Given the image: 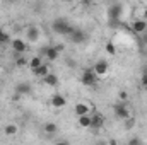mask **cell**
Here are the masks:
<instances>
[{"label": "cell", "instance_id": "f1b7e54d", "mask_svg": "<svg viewBox=\"0 0 147 145\" xmlns=\"http://www.w3.org/2000/svg\"><path fill=\"white\" fill-rule=\"evenodd\" d=\"M57 145H72V144L67 142V140H60V142H57Z\"/></svg>", "mask_w": 147, "mask_h": 145}, {"label": "cell", "instance_id": "83f0119b", "mask_svg": "<svg viewBox=\"0 0 147 145\" xmlns=\"http://www.w3.org/2000/svg\"><path fill=\"white\" fill-rule=\"evenodd\" d=\"M55 50H57L58 53H62V51H63V44H55Z\"/></svg>", "mask_w": 147, "mask_h": 145}, {"label": "cell", "instance_id": "2e32d148", "mask_svg": "<svg viewBox=\"0 0 147 145\" xmlns=\"http://www.w3.org/2000/svg\"><path fill=\"white\" fill-rule=\"evenodd\" d=\"M17 132H19V126L14 125V123H9V125H5V128H3V133H5L7 137H14V135H17Z\"/></svg>", "mask_w": 147, "mask_h": 145}, {"label": "cell", "instance_id": "4316f807", "mask_svg": "<svg viewBox=\"0 0 147 145\" xmlns=\"http://www.w3.org/2000/svg\"><path fill=\"white\" fill-rule=\"evenodd\" d=\"M128 145H140V140H139V138H132Z\"/></svg>", "mask_w": 147, "mask_h": 145}, {"label": "cell", "instance_id": "d6a6232c", "mask_svg": "<svg viewBox=\"0 0 147 145\" xmlns=\"http://www.w3.org/2000/svg\"><path fill=\"white\" fill-rule=\"evenodd\" d=\"M140 145H146V144H140Z\"/></svg>", "mask_w": 147, "mask_h": 145}, {"label": "cell", "instance_id": "f546056e", "mask_svg": "<svg viewBox=\"0 0 147 145\" xmlns=\"http://www.w3.org/2000/svg\"><path fill=\"white\" fill-rule=\"evenodd\" d=\"M108 145H118V142H116L115 138H110V140H108Z\"/></svg>", "mask_w": 147, "mask_h": 145}, {"label": "cell", "instance_id": "484cf974", "mask_svg": "<svg viewBox=\"0 0 147 145\" xmlns=\"http://www.w3.org/2000/svg\"><path fill=\"white\" fill-rule=\"evenodd\" d=\"M140 41H142V44H146V46H147V33L140 34Z\"/></svg>", "mask_w": 147, "mask_h": 145}, {"label": "cell", "instance_id": "d6986e66", "mask_svg": "<svg viewBox=\"0 0 147 145\" xmlns=\"http://www.w3.org/2000/svg\"><path fill=\"white\" fill-rule=\"evenodd\" d=\"M45 132H46L48 135H55V133L58 132V126H57V123H51V121L45 123Z\"/></svg>", "mask_w": 147, "mask_h": 145}, {"label": "cell", "instance_id": "9a60e30c", "mask_svg": "<svg viewBox=\"0 0 147 145\" xmlns=\"http://www.w3.org/2000/svg\"><path fill=\"white\" fill-rule=\"evenodd\" d=\"M33 73H34V77H38V79H45V77L50 73V67H48L46 63H43L38 70H33Z\"/></svg>", "mask_w": 147, "mask_h": 145}, {"label": "cell", "instance_id": "44dd1931", "mask_svg": "<svg viewBox=\"0 0 147 145\" xmlns=\"http://www.w3.org/2000/svg\"><path fill=\"white\" fill-rule=\"evenodd\" d=\"M16 65H17V67H26V65H29V62H28L22 55H19L17 60H16Z\"/></svg>", "mask_w": 147, "mask_h": 145}, {"label": "cell", "instance_id": "7a4b0ae2", "mask_svg": "<svg viewBox=\"0 0 147 145\" xmlns=\"http://www.w3.org/2000/svg\"><path fill=\"white\" fill-rule=\"evenodd\" d=\"M82 84L87 85V87H96V84H98V75L94 73L92 68L84 70V73H82Z\"/></svg>", "mask_w": 147, "mask_h": 145}, {"label": "cell", "instance_id": "4dcf8cb0", "mask_svg": "<svg viewBox=\"0 0 147 145\" xmlns=\"http://www.w3.org/2000/svg\"><path fill=\"white\" fill-rule=\"evenodd\" d=\"M142 19L147 22V9H144V12H142Z\"/></svg>", "mask_w": 147, "mask_h": 145}, {"label": "cell", "instance_id": "ba28073f", "mask_svg": "<svg viewBox=\"0 0 147 145\" xmlns=\"http://www.w3.org/2000/svg\"><path fill=\"white\" fill-rule=\"evenodd\" d=\"M50 104H51L55 109H62L65 104H67V99H65V96H62V94H55V96L51 97Z\"/></svg>", "mask_w": 147, "mask_h": 145}, {"label": "cell", "instance_id": "7402d4cb", "mask_svg": "<svg viewBox=\"0 0 147 145\" xmlns=\"http://www.w3.org/2000/svg\"><path fill=\"white\" fill-rule=\"evenodd\" d=\"M0 41H2V44H5V43H12V38H10V34H7L5 31L0 34Z\"/></svg>", "mask_w": 147, "mask_h": 145}, {"label": "cell", "instance_id": "4fadbf2b", "mask_svg": "<svg viewBox=\"0 0 147 145\" xmlns=\"http://www.w3.org/2000/svg\"><path fill=\"white\" fill-rule=\"evenodd\" d=\"M26 34H28V39H29V41H33V43H34V41L39 39V29H38L36 26H29Z\"/></svg>", "mask_w": 147, "mask_h": 145}, {"label": "cell", "instance_id": "52a82bcc", "mask_svg": "<svg viewBox=\"0 0 147 145\" xmlns=\"http://www.w3.org/2000/svg\"><path fill=\"white\" fill-rule=\"evenodd\" d=\"M132 31L137 33V34H144V33H147V22L144 21V19L134 21V22H132Z\"/></svg>", "mask_w": 147, "mask_h": 145}, {"label": "cell", "instance_id": "30bf717a", "mask_svg": "<svg viewBox=\"0 0 147 145\" xmlns=\"http://www.w3.org/2000/svg\"><path fill=\"white\" fill-rule=\"evenodd\" d=\"M16 92H17V96H28L31 92V85L28 82H19L16 85Z\"/></svg>", "mask_w": 147, "mask_h": 145}, {"label": "cell", "instance_id": "3957f363", "mask_svg": "<svg viewBox=\"0 0 147 145\" xmlns=\"http://www.w3.org/2000/svg\"><path fill=\"white\" fill-rule=\"evenodd\" d=\"M92 70H94V73H96L98 77H103V75H106V73H108L110 65H108V62H106V60H98V62L94 63Z\"/></svg>", "mask_w": 147, "mask_h": 145}, {"label": "cell", "instance_id": "ac0fdd59", "mask_svg": "<svg viewBox=\"0 0 147 145\" xmlns=\"http://www.w3.org/2000/svg\"><path fill=\"white\" fill-rule=\"evenodd\" d=\"M41 65H43V58H41V56H33V58L29 60V67H31V70H38Z\"/></svg>", "mask_w": 147, "mask_h": 145}, {"label": "cell", "instance_id": "603a6c76", "mask_svg": "<svg viewBox=\"0 0 147 145\" xmlns=\"http://www.w3.org/2000/svg\"><path fill=\"white\" fill-rule=\"evenodd\" d=\"M134 125H135V119H134L132 116H130L128 119H125V128H127V130H130V128H134Z\"/></svg>", "mask_w": 147, "mask_h": 145}, {"label": "cell", "instance_id": "cb8c5ba5", "mask_svg": "<svg viewBox=\"0 0 147 145\" xmlns=\"http://www.w3.org/2000/svg\"><path fill=\"white\" fill-rule=\"evenodd\" d=\"M118 97H120V101H121V103H127V101H128V94H127L125 91H120Z\"/></svg>", "mask_w": 147, "mask_h": 145}, {"label": "cell", "instance_id": "5b68a950", "mask_svg": "<svg viewBox=\"0 0 147 145\" xmlns=\"http://www.w3.org/2000/svg\"><path fill=\"white\" fill-rule=\"evenodd\" d=\"M12 50L17 53V55H22L26 50H28V44H26V41L24 39H19V38H16V39H12Z\"/></svg>", "mask_w": 147, "mask_h": 145}, {"label": "cell", "instance_id": "7c38bea8", "mask_svg": "<svg viewBox=\"0 0 147 145\" xmlns=\"http://www.w3.org/2000/svg\"><path fill=\"white\" fill-rule=\"evenodd\" d=\"M45 55H46V60H48V62H55V60L60 56V53L55 50V46H46V48H45Z\"/></svg>", "mask_w": 147, "mask_h": 145}, {"label": "cell", "instance_id": "5bb4252c", "mask_svg": "<svg viewBox=\"0 0 147 145\" xmlns=\"http://www.w3.org/2000/svg\"><path fill=\"white\" fill-rule=\"evenodd\" d=\"M43 82H45L46 85H50V87H55V85L58 84V75H57V73H51V72H50L46 77H45V79H43Z\"/></svg>", "mask_w": 147, "mask_h": 145}, {"label": "cell", "instance_id": "8992f818", "mask_svg": "<svg viewBox=\"0 0 147 145\" xmlns=\"http://www.w3.org/2000/svg\"><path fill=\"white\" fill-rule=\"evenodd\" d=\"M89 111H91V106H89L87 103H77V104L74 106V113L77 114V118H80V116H87Z\"/></svg>", "mask_w": 147, "mask_h": 145}, {"label": "cell", "instance_id": "e0dca14e", "mask_svg": "<svg viewBox=\"0 0 147 145\" xmlns=\"http://www.w3.org/2000/svg\"><path fill=\"white\" fill-rule=\"evenodd\" d=\"M77 123H79L80 128H91V116L89 114L87 116H80V118H77Z\"/></svg>", "mask_w": 147, "mask_h": 145}, {"label": "cell", "instance_id": "1f68e13d", "mask_svg": "<svg viewBox=\"0 0 147 145\" xmlns=\"http://www.w3.org/2000/svg\"><path fill=\"white\" fill-rule=\"evenodd\" d=\"M0 48H2V41H0Z\"/></svg>", "mask_w": 147, "mask_h": 145}, {"label": "cell", "instance_id": "277c9868", "mask_svg": "<svg viewBox=\"0 0 147 145\" xmlns=\"http://www.w3.org/2000/svg\"><path fill=\"white\" fill-rule=\"evenodd\" d=\"M115 114L120 119H128L130 118V109H128V106L125 103L123 104H115Z\"/></svg>", "mask_w": 147, "mask_h": 145}, {"label": "cell", "instance_id": "ffe728a7", "mask_svg": "<svg viewBox=\"0 0 147 145\" xmlns=\"http://www.w3.org/2000/svg\"><path fill=\"white\" fill-rule=\"evenodd\" d=\"M105 50H106V53H108V55H115V53H116V46H115V43H113V41H108V43L105 44Z\"/></svg>", "mask_w": 147, "mask_h": 145}, {"label": "cell", "instance_id": "6da1fadb", "mask_svg": "<svg viewBox=\"0 0 147 145\" xmlns=\"http://www.w3.org/2000/svg\"><path fill=\"white\" fill-rule=\"evenodd\" d=\"M51 28H53V31L57 34H69L70 36L74 31V26L69 21H65V19H55L53 24H51Z\"/></svg>", "mask_w": 147, "mask_h": 145}, {"label": "cell", "instance_id": "8fae6325", "mask_svg": "<svg viewBox=\"0 0 147 145\" xmlns=\"http://www.w3.org/2000/svg\"><path fill=\"white\" fill-rule=\"evenodd\" d=\"M70 38H72L74 43H84V41H86V33H84L82 29H79V28H74Z\"/></svg>", "mask_w": 147, "mask_h": 145}, {"label": "cell", "instance_id": "9c48e42d", "mask_svg": "<svg viewBox=\"0 0 147 145\" xmlns=\"http://www.w3.org/2000/svg\"><path fill=\"white\" fill-rule=\"evenodd\" d=\"M103 125H105V116H103V114H94V116H91V128L99 130V128H103Z\"/></svg>", "mask_w": 147, "mask_h": 145}, {"label": "cell", "instance_id": "d4e9b609", "mask_svg": "<svg viewBox=\"0 0 147 145\" xmlns=\"http://www.w3.org/2000/svg\"><path fill=\"white\" fill-rule=\"evenodd\" d=\"M140 82H142V85L147 89V70H144V73H142V77H140Z\"/></svg>", "mask_w": 147, "mask_h": 145}]
</instances>
